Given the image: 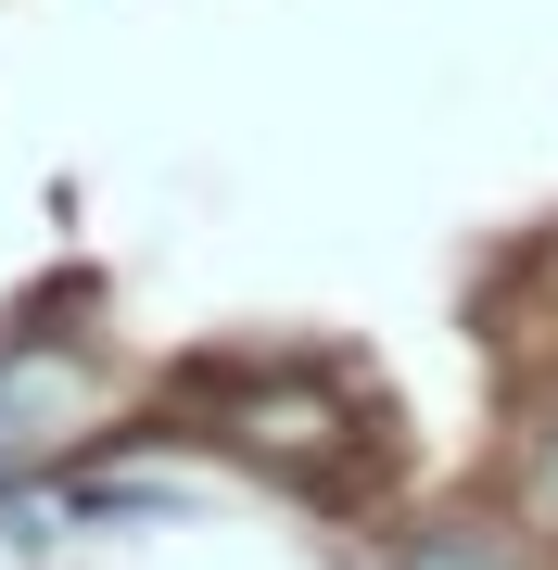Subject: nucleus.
Wrapping results in <instances>:
<instances>
[{
    "instance_id": "obj_1",
    "label": "nucleus",
    "mask_w": 558,
    "mask_h": 570,
    "mask_svg": "<svg viewBox=\"0 0 558 570\" xmlns=\"http://www.w3.org/2000/svg\"><path fill=\"white\" fill-rule=\"evenodd\" d=\"M216 431L254 469H280L292 494H369V469H381V393L355 381L343 355H254V367H228Z\"/></svg>"
},
{
    "instance_id": "obj_2",
    "label": "nucleus",
    "mask_w": 558,
    "mask_h": 570,
    "mask_svg": "<svg viewBox=\"0 0 558 570\" xmlns=\"http://www.w3.org/2000/svg\"><path fill=\"white\" fill-rule=\"evenodd\" d=\"M89 355L77 343H0V469H39L51 444L89 431Z\"/></svg>"
},
{
    "instance_id": "obj_3",
    "label": "nucleus",
    "mask_w": 558,
    "mask_h": 570,
    "mask_svg": "<svg viewBox=\"0 0 558 570\" xmlns=\"http://www.w3.org/2000/svg\"><path fill=\"white\" fill-rule=\"evenodd\" d=\"M533 508L558 520V419H546V444H533Z\"/></svg>"
}]
</instances>
